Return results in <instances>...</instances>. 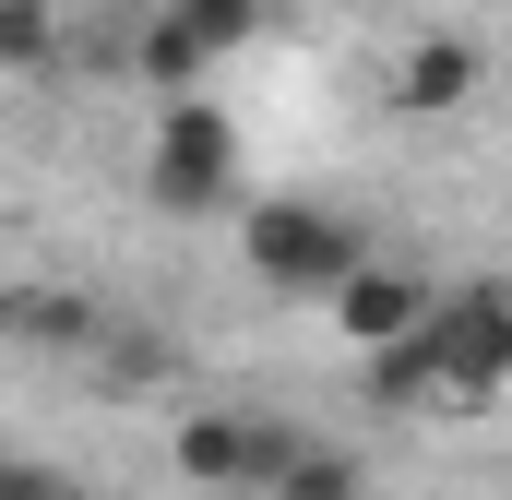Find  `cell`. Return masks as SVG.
Masks as SVG:
<instances>
[{"label": "cell", "instance_id": "1", "mask_svg": "<svg viewBox=\"0 0 512 500\" xmlns=\"http://www.w3.org/2000/svg\"><path fill=\"white\" fill-rule=\"evenodd\" d=\"M417 346H429V405H453V417H477V405H501L512 393V286H453V298H429L417 310Z\"/></svg>", "mask_w": 512, "mask_h": 500}, {"label": "cell", "instance_id": "2", "mask_svg": "<svg viewBox=\"0 0 512 500\" xmlns=\"http://www.w3.org/2000/svg\"><path fill=\"white\" fill-rule=\"evenodd\" d=\"M370 250L382 239L358 215H334V203H251V227H239V262H251V286H274V298H334Z\"/></svg>", "mask_w": 512, "mask_h": 500}, {"label": "cell", "instance_id": "3", "mask_svg": "<svg viewBox=\"0 0 512 500\" xmlns=\"http://www.w3.org/2000/svg\"><path fill=\"white\" fill-rule=\"evenodd\" d=\"M143 191H155V215H215L239 191V120L215 96H167L155 155H143Z\"/></svg>", "mask_w": 512, "mask_h": 500}, {"label": "cell", "instance_id": "4", "mask_svg": "<svg viewBox=\"0 0 512 500\" xmlns=\"http://www.w3.org/2000/svg\"><path fill=\"white\" fill-rule=\"evenodd\" d=\"M262 24H274L262 0H155V12H143V36H131V72H143L155 96H191L215 60H239V48H251Z\"/></svg>", "mask_w": 512, "mask_h": 500}, {"label": "cell", "instance_id": "5", "mask_svg": "<svg viewBox=\"0 0 512 500\" xmlns=\"http://www.w3.org/2000/svg\"><path fill=\"white\" fill-rule=\"evenodd\" d=\"M0 346L96 358V346H108V322H96V298H72V286H0Z\"/></svg>", "mask_w": 512, "mask_h": 500}, {"label": "cell", "instance_id": "6", "mask_svg": "<svg viewBox=\"0 0 512 500\" xmlns=\"http://www.w3.org/2000/svg\"><path fill=\"white\" fill-rule=\"evenodd\" d=\"M477 36H417L405 60H393V108L405 120H453V108H477Z\"/></svg>", "mask_w": 512, "mask_h": 500}, {"label": "cell", "instance_id": "7", "mask_svg": "<svg viewBox=\"0 0 512 500\" xmlns=\"http://www.w3.org/2000/svg\"><path fill=\"white\" fill-rule=\"evenodd\" d=\"M417 310H429V286H417L405 262H382V250H370V262H358V274L334 286V322H346L358 346H393V334H405Z\"/></svg>", "mask_w": 512, "mask_h": 500}, {"label": "cell", "instance_id": "8", "mask_svg": "<svg viewBox=\"0 0 512 500\" xmlns=\"http://www.w3.org/2000/svg\"><path fill=\"white\" fill-rule=\"evenodd\" d=\"M179 477L191 489H251V417H227V405H203V417H179Z\"/></svg>", "mask_w": 512, "mask_h": 500}, {"label": "cell", "instance_id": "9", "mask_svg": "<svg viewBox=\"0 0 512 500\" xmlns=\"http://www.w3.org/2000/svg\"><path fill=\"white\" fill-rule=\"evenodd\" d=\"M262 500H370V477H358V453H334V441H298L286 465H274V489Z\"/></svg>", "mask_w": 512, "mask_h": 500}, {"label": "cell", "instance_id": "10", "mask_svg": "<svg viewBox=\"0 0 512 500\" xmlns=\"http://www.w3.org/2000/svg\"><path fill=\"white\" fill-rule=\"evenodd\" d=\"M358 393H370L382 417H405V405H429V346H417V322H405L393 346H370V358H358Z\"/></svg>", "mask_w": 512, "mask_h": 500}, {"label": "cell", "instance_id": "11", "mask_svg": "<svg viewBox=\"0 0 512 500\" xmlns=\"http://www.w3.org/2000/svg\"><path fill=\"white\" fill-rule=\"evenodd\" d=\"M0 72H60V12L48 0H0Z\"/></svg>", "mask_w": 512, "mask_h": 500}, {"label": "cell", "instance_id": "12", "mask_svg": "<svg viewBox=\"0 0 512 500\" xmlns=\"http://www.w3.org/2000/svg\"><path fill=\"white\" fill-rule=\"evenodd\" d=\"M0 500H72V489H60L48 465H0Z\"/></svg>", "mask_w": 512, "mask_h": 500}, {"label": "cell", "instance_id": "13", "mask_svg": "<svg viewBox=\"0 0 512 500\" xmlns=\"http://www.w3.org/2000/svg\"><path fill=\"white\" fill-rule=\"evenodd\" d=\"M72 500H96V489H72Z\"/></svg>", "mask_w": 512, "mask_h": 500}]
</instances>
